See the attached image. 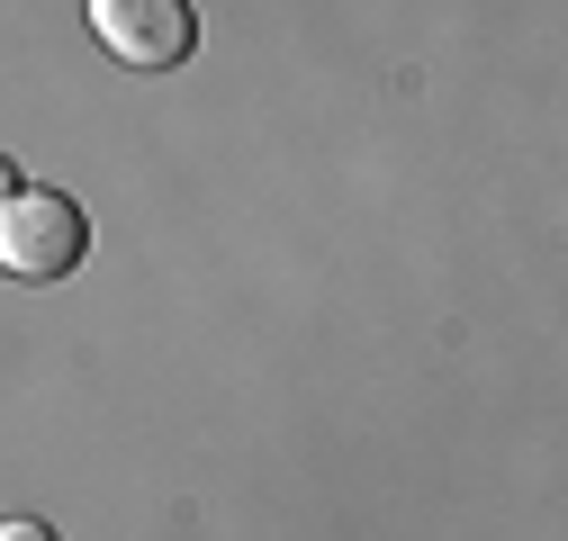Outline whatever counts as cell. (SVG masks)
I'll use <instances>...</instances> for the list:
<instances>
[{"mask_svg":"<svg viewBox=\"0 0 568 541\" xmlns=\"http://www.w3.org/2000/svg\"><path fill=\"white\" fill-rule=\"evenodd\" d=\"M82 253H91V226L63 190L0 198V270L10 280H63V270H82Z\"/></svg>","mask_w":568,"mask_h":541,"instance_id":"1","label":"cell"},{"mask_svg":"<svg viewBox=\"0 0 568 541\" xmlns=\"http://www.w3.org/2000/svg\"><path fill=\"white\" fill-rule=\"evenodd\" d=\"M91 37L135 73H172L199 45V10L190 0H91Z\"/></svg>","mask_w":568,"mask_h":541,"instance_id":"2","label":"cell"},{"mask_svg":"<svg viewBox=\"0 0 568 541\" xmlns=\"http://www.w3.org/2000/svg\"><path fill=\"white\" fill-rule=\"evenodd\" d=\"M0 541H54V523H37V514H10V523H0Z\"/></svg>","mask_w":568,"mask_h":541,"instance_id":"3","label":"cell"},{"mask_svg":"<svg viewBox=\"0 0 568 541\" xmlns=\"http://www.w3.org/2000/svg\"><path fill=\"white\" fill-rule=\"evenodd\" d=\"M0 198H19V172H10V163H0Z\"/></svg>","mask_w":568,"mask_h":541,"instance_id":"4","label":"cell"}]
</instances>
